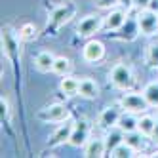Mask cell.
<instances>
[{
	"mask_svg": "<svg viewBox=\"0 0 158 158\" xmlns=\"http://www.w3.org/2000/svg\"><path fill=\"white\" fill-rule=\"evenodd\" d=\"M109 82L116 89H120V92H130L135 84V76H133L131 67L126 63H116L109 73Z\"/></svg>",
	"mask_w": 158,
	"mask_h": 158,
	"instance_id": "1",
	"label": "cell"
},
{
	"mask_svg": "<svg viewBox=\"0 0 158 158\" xmlns=\"http://www.w3.org/2000/svg\"><path fill=\"white\" fill-rule=\"evenodd\" d=\"M35 118L42 124H61L71 118V109L65 103H52V105L42 107L35 114Z\"/></svg>",
	"mask_w": 158,
	"mask_h": 158,
	"instance_id": "2",
	"label": "cell"
},
{
	"mask_svg": "<svg viewBox=\"0 0 158 158\" xmlns=\"http://www.w3.org/2000/svg\"><path fill=\"white\" fill-rule=\"evenodd\" d=\"M76 15V4L73 0H67V2L55 6L50 14V19H48V31H57L61 29L65 23H69V21Z\"/></svg>",
	"mask_w": 158,
	"mask_h": 158,
	"instance_id": "3",
	"label": "cell"
},
{
	"mask_svg": "<svg viewBox=\"0 0 158 158\" xmlns=\"http://www.w3.org/2000/svg\"><path fill=\"white\" fill-rule=\"evenodd\" d=\"M103 23H105V15H99V14L86 15L76 25V35L80 38H92L99 31H103Z\"/></svg>",
	"mask_w": 158,
	"mask_h": 158,
	"instance_id": "4",
	"label": "cell"
},
{
	"mask_svg": "<svg viewBox=\"0 0 158 158\" xmlns=\"http://www.w3.org/2000/svg\"><path fill=\"white\" fill-rule=\"evenodd\" d=\"M89 135H92V122H89L88 118H78L74 122L69 145L74 147V149H84L86 143L89 141Z\"/></svg>",
	"mask_w": 158,
	"mask_h": 158,
	"instance_id": "5",
	"label": "cell"
},
{
	"mask_svg": "<svg viewBox=\"0 0 158 158\" xmlns=\"http://www.w3.org/2000/svg\"><path fill=\"white\" fill-rule=\"evenodd\" d=\"M21 42H23V40H21L17 31H12L10 27L2 29V48H4V53H6L8 59L15 61L21 55V48H19Z\"/></svg>",
	"mask_w": 158,
	"mask_h": 158,
	"instance_id": "6",
	"label": "cell"
},
{
	"mask_svg": "<svg viewBox=\"0 0 158 158\" xmlns=\"http://www.w3.org/2000/svg\"><path fill=\"white\" fill-rule=\"evenodd\" d=\"M120 107L128 112H133V114H143L151 109L143 94H124L120 97Z\"/></svg>",
	"mask_w": 158,
	"mask_h": 158,
	"instance_id": "7",
	"label": "cell"
},
{
	"mask_svg": "<svg viewBox=\"0 0 158 158\" xmlns=\"http://www.w3.org/2000/svg\"><path fill=\"white\" fill-rule=\"evenodd\" d=\"M137 23H139V31L145 36H152L158 32V14L152 10H141L137 12Z\"/></svg>",
	"mask_w": 158,
	"mask_h": 158,
	"instance_id": "8",
	"label": "cell"
},
{
	"mask_svg": "<svg viewBox=\"0 0 158 158\" xmlns=\"http://www.w3.org/2000/svg\"><path fill=\"white\" fill-rule=\"evenodd\" d=\"M103 57H105V44L101 42V40L89 38L84 44V48H82V59L86 63H89V65H95Z\"/></svg>",
	"mask_w": 158,
	"mask_h": 158,
	"instance_id": "9",
	"label": "cell"
},
{
	"mask_svg": "<svg viewBox=\"0 0 158 158\" xmlns=\"http://www.w3.org/2000/svg\"><path fill=\"white\" fill-rule=\"evenodd\" d=\"M74 122L76 120L69 118V120H65V122L59 124V128L55 130L50 135V139H48V147H50V149H55V147H61L65 143H69L71 133H73V128H74Z\"/></svg>",
	"mask_w": 158,
	"mask_h": 158,
	"instance_id": "10",
	"label": "cell"
},
{
	"mask_svg": "<svg viewBox=\"0 0 158 158\" xmlns=\"http://www.w3.org/2000/svg\"><path fill=\"white\" fill-rule=\"evenodd\" d=\"M122 112H124V109L118 105H110V107H107V109H103V112L99 114V118H97V128L99 130H103V131H107V130H110V128H114V126H118V120H120V116H122Z\"/></svg>",
	"mask_w": 158,
	"mask_h": 158,
	"instance_id": "11",
	"label": "cell"
},
{
	"mask_svg": "<svg viewBox=\"0 0 158 158\" xmlns=\"http://www.w3.org/2000/svg\"><path fill=\"white\" fill-rule=\"evenodd\" d=\"M128 19V10H124L120 6L109 10V14L105 15V23H103V31L107 32H116L122 29V25L126 23Z\"/></svg>",
	"mask_w": 158,
	"mask_h": 158,
	"instance_id": "12",
	"label": "cell"
},
{
	"mask_svg": "<svg viewBox=\"0 0 158 158\" xmlns=\"http://www.w3.org/2000/svg\"><path fill=\"white\" fill-rule=\"evenodd\" d=\"M107 154V143L105 137H89V141L84 147V156L86 158H99Z\"/></svg>",
	"mask_w": 158,
	"mask_h": 158,
	"instance_id": "13",
	"label": "cell"
},
{
	"mask_svg": "<svg viewBox=\"0 0 158 158\" xmlns=\"http://www.w3.org/2000/svg\"><path fill=\"white\" fill-rule=\"evenodd\" d=\"M118 35H116V38H120V40H126V42H130V40H133V38H137V35H139V23H137V17H131V15H128V19H126V23L122 25V29L120 31H116Z\"/></svg>",
	"mask_w": 158,
	"mask_h": 158,
	"instance_id": "14",
	"label": "cell"
},
{
	"mask_svg": "<svg viewBox=\"0 0 158 158\" xmlns=\"http://www.w3.org/2000/svg\"><path fill=\"white\" fill-rule=\"evenodd\" d=\"M55 57H57V55H53V53L48 52V50L38 52L36 57H35V67H36V71H38V73H53Z\"/></svg>",
	"mask_w": 158,
	"mask_h": 158,
	"instance_id": "15",
	"label": "cell"
},
{
	"mask_svg": "<svg viewBox=\"0 0 158 158\" xmlns=\"http://www.w3.org/2000/svg\"><path fill=\"white\" fill-rule=\"evenodd\" d=\"M124 139H126V131H124L122 128L114 126L105 131V143H107V152H110L112 149H116V147L120 143H124Z\"/></svg>",
	"mask_w": 158,
	"mask_h": 158,
	"instance_id": "16",
	"label": "cell"
},
{
	"mask_svg": "<svg viewBox=\"0 0 158 158\" xmlns=\"http://www.w3.org/2000/svg\"><path fill=\"white\" fill-rule=\"evenodd\" d=\"M78 95L86 97V99H95L99 95V84L94 80V78H82L80 80V88H78Z\"/></svg>",
	"mask_w": 158,
	"mask_h": 158,
	"instance_id": "17",
	"label": "cell"
},
{
	"mask_svg": "<svg viewBox=\"0 0 158 158\" xmlns=\"http://www.w3.org/2000/svg\"><path fill=\"white\" fill-rule=\"evenodd\" d=\"M78 88H80V80L71 74H67L61 78V82H59V89H61V94L65 97H74L78 95Z\"/></svg>",
	"mask_w": 158,
	"mask_h": 158,
	"instance_id": "18",
	"label": "cell"
},
{
	"mask_svg": "<svg viewBox=\"0 0 158 158\" xmlns=\"http://www.w3.org/2000/svg\"><path fill=\"white\" fill-rule=\"evenodd\" d=\"M147 139H149L147 135H143L139 130H135V131H128L124 141H126L135 152H141V151H145V147H147Z\"/></svg>",
	"mask_w": 158,
	"mask_h": 158,
	"instance_id": "19",
	"label": "cell"
},
{
	"mask_svg": "<svg viewBox=\"0 0 158 158\" xmlns=\"http://www.w3.org/2000/svg\"><path fill=\"white\" fill-rule=\"evenodd\" d=\"M139 126V114H133V112H128V110H124L122 112V116L118 120V128H122L124 131H135Z\"/></svg>",
	"mask_w": 158,
	"mask_h": 158,
	"instance_id": "20",
	"label": "cell"
},
{
	"mask_svg": "<svg viewBox=\"0 0 158 158\" xmlns=\"http://www.w3.org/2000/svg\"><path fill=\"white\" fill-rule=\"evenodd\" d=\"M156 120H158V118H154L152 114H147V112H143V114H139V126H137V130L151 139V135H152V131H154V126H156Z\"/></svg>",
	"mask_w": 158,
	"mask_h": 158,
	"instance_id": "21",
	"label": "cell"
},
{
	"mask_svg": "<svg viewBox=\"0 0 158 158\" xmlns=\"http://www.w3.org/2000/svg\"><path fill=\"white\" fill-rule=\"evenodd\" d=\"M141 94L145 95L147 103H149L151 107H156L158 109V80H151L149 84L143 88Z\"/></svg>",
	"mask_w": 158,
	"mask_h": 158,
	"instance_id": "22",
	"label": "cell"
},
{
	"mask_svg": "<svg viewBox=\"0 0 158 158\" xmlns=\"http://www.w3.org/2000/svg\"><path fill=\"white\" fill-rule=\"evenodd\" d=\"M53 73L59 74V76H67L73 73V61L69 57H65V55H59V57H55V63H53Z\"/></svg>",
	"mask_w": 158,
	"mask_h": 158,
	"instance_id": "23",
	"label": "cell"
},
{
	"mask_svg": "<svg viewBox=\"0 0 158 158\" xmlns=\"http://www.w3.org/2000/svg\"><path fill=\"white\" fill-rule=\"evenodd\" d=\"M107 156H112V158H131V156H135V151L131 149V147L124 141V143H120L116 149H112Z\"/></svg>",
	"mask_w": 158,
	"mask_h": 158,
	"instance_id": "24",
	"label": "cell"
},
{
	"mask_svg": "<svg viewBox=\"0 0 158 158\" xmlns=\"http://www.w3.org/2000/svg\"><path fill=\"white\" fill-rule=\"evenodd\" d=\"M17 32H19V36H21V40H23V42H31V40L36 38L38 29H36V25H32V23H25L23 27H19Z\"/></svg>",
	"mask_w": 158,
	"mask_h": 158,
	"instance_id": "25",
	"label": "cell"
},
{
	"mask_svg": "<svg viewBox=\"0 0 158 158\" xmlns=\"http://www.w3.org/2000/svg\"><path fill=\"white\" fill-rule=\"evenodd\" d=\"M147 65L152 69H158V42H152L147 50Z\"/></svg>",
	"mask_w": 158,
	"mask_h": 158,
	"instance_id": "26",
	"label": "cell"
},
{
	"mask_svg": "<svg viewBox=\"0 0 158 158\" xmlns=\"http://www.w3.org/2000/svg\"><path fill=\"white\" fill-rule=\"evenodd\" d=\"M0 109H2V110H0V120H2V122H8V120H10V101H8L6 97L0 99Z\"/></svg>",
	"mask_w": 158,
	"mask_h": 158,
	"instance_id": "27",
	"label": "cell"
},
{
	"mask_svg": "<svg viewBox=\"0 0 158 158\" xmlns=\"http://www.w3.org/2000/svg\"><path fill=\"white\" fill-rule=\"evenodd\" d=\"M120 4V0H95V6L99 10H112Z\"/></svg>",
	"mask_w": 158,
	"mask_h": 158,
	"instance_id": "28",
	"label": "cell"
},
{
	"mask_svg": "<svg viewBox=\"0 0 158 158\" xmlns=\"http://www.w3.org/2000/svg\"><path fill=\"white\" fill-rule=\"evenodd\" d=\"M149 4H151V0H135V2H133V8L137 10V12H141V10H147V8H149Z\"/></svg>",
	"mask_w": 158,
	"mask_h": 158,
	"instance_id": "29",
	"label": "cell"
},
{
	"mask_svg": "<svg viewBox=\"0 0 158 158\" xmlns=\"http://www.w3.org/2000/svg\"><path fill=\"white\" fill-rule=\"evenodd\" d=\"M133 2H135V0H120V8H124V10H128V12H130V10L133 8Z\"/></svg>",
	"mask_w": 158,
	"mask_h": 158,
	"instance_id": "30",
	"label": "cell"
},
{
	"mask_svg": "<svg viewBox=\"0 0 158 158\" xmlns=\"http://www.w3.org/2000/svg\"><path fill=\"white\" fill-rule=\"evenodd\" d=\"M151 139L158 145V120H156V126H154V131H152V135H151Z\"/></svg>",
	"mask_w": 158,
	"mask_h": 158,
	"instance_id": "31",
	"label": "cell"
},
{
	"mask_svg": "<svg viewBox=\"0 0 158 158\" xmlns=\"http://www.w3.org/2000/svg\"><path fill=\"white\" fill-rule=\"evenodd\" d=\"M149 10H152V12H156V14H158V0H151Z\"/></svg>",
	"mask_w": 158,
	"mask_h": 158,
	"instance_id": "32",
	"label": "cell"
}]
</instances>
